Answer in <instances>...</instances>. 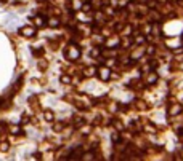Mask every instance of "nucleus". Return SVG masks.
<instances>
[{
    "mask_svg": "<svg viewBox=\"0 0 183 161\" xmlns=\"http://www.w3.org/2000/svg\"><path fill=\"white\" fill-rule=\"evenodd\" d=\"M98 77H100V80H103V81H108L109 80L111 77H113V75H111V70H109V67H100V69H98Z\"/></svg>",
    "mask_w": 183,
    "mask_h": 161,
    "instance_id": "nucleus-2",
    "label": "nucleus"
},
{
    "mask_svg": "<svg viewBox=\"0 0 183 161\" xmlns=\"http://www.w3.org/2000/svg\"><path fill=\"white\" fill-rule=\"evenodd\" d=\"M182 112H183V105L182 104H174V105H170V108H169V115H172V116L180 115Z\"/></svg>",
    "mask_w": 183,
    "mask_h": 161,
    "instance_id": "nucleus-4",
    "label": "nucleus"
},
{
    "mask_svg": "<svg viewBox=\"0 0 183 161\" xmlns=\"http://www.w3.org/2000/svg\"><path fill=\"white\" fill-rule=\"evenodd\" d=\"M43 118H45L47 121H53V120H55V113H53L52 110H45L43 112Z\"/></svg>",
    "mask_w": 183,
    "mask_h": 161,
    "instance_id": "nucleus-9",
    "label": "nucleus"
},
{
    "mask_svg": "<svg viewBox=\"0 0 183 161\" xmlns=\"http://www.w3.org/2000/svg\"><path fill=\"white\" fill-rule=\"evenodd\" d=\"M2 2H6V0H2Z\"/></svg>",
    "mask_w": 183,
    "mask_h": 161,
    "instance_id": "nucleus-23",
    "label": "nucleus"
},
{
    "mask_svg": "<svg viewBox=\"0 0 183 161\" xmlns=\"http://www.w3.org/2000/svg\"><path fill=\"white\" fill-rule=\"evenodd\" d=\"M82 11H84V13L92 11V3H90V2H85V3L82 5Z\"/></svg>",
    "mask_w": 183,
    "mask_h": 161,
    "instance_id": "nucleus-13",
    "label": "nucleus"
},
{
    "mask_svg": "<svg viewBox=\"0 0 183 161\" xmlns=\"http://www.w3.org/2000/svg\"><path fill=\"white\" fill-rule=\"evenodd\" d=\"M60 81H61L63 85H69L71 81H72V78H71V75H61Z\"/></svg>",
    "mask_w": 183,
    "mask_h": 161,
    "instance_id": "nucleus-11",
    "label": "nucleus"
},
{
    "mask_svg": "<svg viewBox=\"0 0 183 161\" xmlns=\"http://www.w3.org/2000/svg\"><path fill=\"white\" fill-rule=\"evenodd\" d=\"M32 53L35 54V56H42V54H43V50H40V51H39V50H34Z\"/></svg>",
    "mask_w": 183,
    "mask_h": 161,
    "instance_id": "nucleus-20",
    "label": "nucleus"
},
{
    "mask_svg": "<svg viewBox=\"0 0 183 161\" xmlns=\"http://www.w3.org/2000/svg\"><path fill=\"white\" fill-rule=\"evenodd\" d=\"M119 45V37H114V38H109L104 42V48H113Z\"/></svg>",
    "mask_w": 183,
    "mask_h": 161,
    "instance_id": "nucleus-5",
    "label": "nucleus"
},
{
    "mask_svg": "<svg viewBox=\"0 0 183 161\" xmlns=\"http://www.w3.org/2000/svg\"><path fill=\"white\" fill-rule=\"evenodd\" d=\"M19 34H21L23 37H28V38H30V37L35 35V27L24 26V27H21V29H19Z\"/></svg>",
    "mask_w": 183,
    "mask_h": 161,
    "instance_id": "nucleus-3",
    "label": "nucleus"
},
{
    "mask_svg": "<svg viewBox=\"0 0 183 161\" xmlns=\"http://www.w3.org/2000/svg\"><path fill=\"white\" fill-rule=\"evenodd\" d=\"M85 72H87L85 75H89V77H90V75H95V74H96V72H98V69H95V67H89V69H87Z\"/></svg>",
    "mask_w": 183,
    "mask_h": 161,
    "instance_id": "nucleus-16",
    "label": "nucleus"
},
{
    "mask_svg": "<svg viewBox=\"0 0 183 161\" xmlns=\"http://www.w3.org/2000/svg\"><path fill=\"white\" fill-rule=\"evenodd\" d=\"M146 53H148V54H152V53H154V46H150V50H148Z\"/></svg>",
    "mask_w": 183,
    "mask_h": 161,
    "instance_id": "nucleus-21",
    "label": "nucleus"
},
{
    "mask_svg": "<svg viewBox=\"0 0 183 161\" xmlns=\"http://www.w3.org/2000/svg\"><path fill=\"white\" fill-rule=\"evenodd\" d=\"M113 125L114 126H116V129H117V131H124V126H122V123L121 121H116V120H113Z\"/></svg>",
    "mask_w": 183,
    "mask_h": 161,
    "instance_id": "nucleus-14",
    "label": "nucleus"
},
{
    "mask_svg": "<svg viewBox=\"0 0 183 161\" xmlns=\"http://www.w3.org/2000/svg\"><path fill=\"white\" fill-rule=\"evenodd\" d=\"M48 26L52 27V29L60 27V19H58V18H50V19H48Z\"/></svg>",
    "mask_w": 183,
    "mask_h": 161,
    "instance_id": "nucleus-8",
    "label": "nucleus"
},
{
    "mask_svg": "<svg viewBox=\"0 0 183 161\" xmlns=\"http://www.w3.org/2000/svg\"><path fill=\"white\" fill-rule=\"evenodd\" d=\"M84 160H93V155L92 153H85V155H82Z\"/></svg>",
    "mask_w": 183,
    "mask_h": 161,
    "instance_id": "nucleus-19",
    "label": "nucleus"
},
{
    "mask_svg": "<svg viewBox=\"0 0 183 161\" xmlns=\"http://www.w3.org/2000/svg\"><path fill=\"white\" fill-rule=\"evenodd\" d=\"M135 43H138V45H140V43H145V37L137 35V37H135Z\"/></svg>",
    "mask_w": 183,
    "mask_h": 161,
    "instance_id": "nucleus-18",
    "label": "nucleus"
},
{
    "mask_svg": "<svg viewBox=\"0 0 183 161\" xmlns=\"http://www.w3.org/2000/svg\"><path fill=\"white\" fill-rule=\"evenodd\" d=\"M34 21H35V26L37 27H43V26H45V18H43V16H37Z\"/></svg>",
    "mask_w": 183,
    "mask_h": 161,
    "instance_id": "nucleus-10",
    "label": "nucleus"
},
{
    "mask_svg": "<svg viewBox=\"0 0 183 161\" xmlns=\"http://www.w3.org/2000/svg\"><path fill=\"white\" fill-rule=\"evenodd\" d=\"M157 74L156 72H150V77H148V80H146V85H152V83H156L157 81Z\"/></svg>",
    "mask_w": 183,
    "mask_h": 161,
    "instance_id": "nucleus-6",
    "label": "nucleus"
},
{
    "mask_svg": "<svg viewBox=\"0 0 183 161\" xmlns=\"http://www.w3.org/2000/svg\"><path fill=\"white\" fill-rule=\"evenodd\" d=\"M111 140H113L114 144L116 142H121V132L117 131V132H113V136H111Z\"/></svg>",
    "mask_w": 183,
    "mask_h": 161,
    "instance_id": "nucleus-12",
    "label": "nucleus"
},
{
    "mask_svg": "<svg viewBox=\"0 0 183 161\" xmlns=\"http://www.w3.org/2000/svg\"><path fill=\"white\" fill-rule=\"evenodd\" d=\"M10 132L19 136V134H23V129H21V126H19V125H15V126H10Z\"/></svg>",
    "mask_w": 183,
    "mask_h": 161,
    "instance_id": "nucleus-7",
    "label": "nucleus"
},
{
    "mask_svg": "<svg viewBox=\"0 0 183 161\" xmlns=\"http://www.w3.org/2000/svg\"><path fill=\"white\" fill-rule=\"evenodd\" d=\"M180 69H182V70H183V64H180Z\"/></svg>",
    "mask_w": 183,
    "mask_h": 161,
    "instance_id": "nucleus-22",
    "label": "nucleus"
},
{
    "mask_svg": "<svg viewBox=\"0 0 183 161\" xmlns=\"http://www.w3.org/2000/svg\"><path fill=\"white\" fill-rule=\"evenodd\" d=\"M0 150H2V152H8V150H10V144L8 142H2V144H0Z\"/></svg>",
    "mask_w": 183,
    "mask_h": 161,
    "instance_id": "nucleus-15",
    "label": "nucleus"
},
{
    "mask_svg": "<svg viewBox=\"0 0 183 161\" xmlns=\"http://www.w3.org/2000/svg\"><path fill=\"white\" fill-rule=\"evenodd\" d=\"M64 56H66L69 61H76V59H79V57H80V48H79V46H76V45H71L66 51H64Z\"/></svg>",
    "mask_w": 183,
    "mask_h": 161,
    "instance_id": "nucleus-1",
    "label": "nucleus"
},
{
    "mask_svg": "<svg viewBox=\"0 0 183 161\" xmlns=\"http://www.w3.org/2000/svg\"><path fill=\"white\" fill-rule=\"evenodd\" d=\"M53 131H56V132L63 131V123H56V125L53 126Z\"/></svg>",
    "mask_w": 183,
    "mask_h": 161,
    "instance_id": "nucleus-17",
    "label": "nucleus"
}]
</instances>
